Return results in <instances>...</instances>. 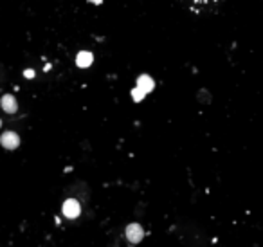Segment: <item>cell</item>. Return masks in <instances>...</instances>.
Instances as JSON below:
<instances>
[{
	"mask_svg": "<svg viewBox=\"0 0 263 247\" xmlns=\"http://www.w3.org/2000/svg\"><path fill=\"white\" fill-rule=\"evenodd\" d=\"M63 215L67 216L69 220H72V218H78L81 213V206L80 202H78L76 198H67L65 202H63V207H62Z\"/></svg>",
	"mask_w": 263,
	"mask_h": 247,
	"instance_id": "obj_1",
	"label": "cell"
},
{
	"mask_svg": "<svg viewBox=\"0 0 263 247\" xmlns=\"http://www.w3.org/2000/svg\"><path fill=\"white\" fill-rule=\"evenodd\" d=\"M0 143H2V146H4L6 150H17L18 144H20V135L13 130H8L2 134Z\"/></svg>",
	"mask_w": 263,
	"mask_h": 247,
	"instance_id": "obj_2",
	"label": "cell"
},
{
	"mask_svg": "<svg viewBox=\"0 0 263 247\" xmlns=\"http://www.w3.org/2000/svg\"><path fill=\"white\" fill-rule=\"evenodd\" d=\"M143 236H144V231L143 227H141V224H137V222H134V224H130L128 227H126V238H128L130 243H139L143 240Z\"/></svg>",
	"mask_w": 263,
	"mask_h": 247,
	"instance_id": "obj_3",
	"label": "cell"
},
{
	"mask_svg": "<svg viewBox=\"0 0 263 247\" xmlns=\"http://www.w3.org/2000/svg\"><path fill=\"white\" fill-rule=\"evenodd\" d=\"M92 62H94V54L92 53H89V51H81V53H78V56H76L78 67L87 69V67L92 65Z\"/></svg>",
	"mask_w": 263,
	"mask_h": 247,
	"instance_id": "obj_4",
	"label": "cell"
},
{
	"mask_svg": "<svg viewBox=\"0 0 263 247\" xmlns=\"http://www.w3.org/2000/svg\"><path fill=\"white\" fill-rule=\"evenodd\" d=\"M2 108H4V112L8 114H15L18 110V103L17 99H15V96L11 94H6L4 98H2Z\"/></svg>",
	"mask_w": 263,
	"mask_h": 247,
	"instance_id": "obj_5",
	"label": "cell"
},
{
	"mask_svg": "<svg viewBox=\"0 0 263 247\" xmlns=\"http://www.w3.org/2000/svg\"><path fill=\"white\" fill-rule=\"evenodd\" d=\"M137 87L141 90H144V92H152L153 90V87H155V83H153V80L148 74H141V76L137 78Z\"/></svg>",
	"mask_w": 263,
	"mask_h": 247,
	"instance_id": "obj_6",
	"label": "cell"
},
{
	"mask_svg": "<svg viewBox=\"0 0 263 247\" xmlns=\"http://www.w3.org/2000/svg\"><path fill=\"white\" fill-rule=\"evenodd\" d=\"M144 96H146V92H144V90H141L139 87L132 89V99H134V101H137V103H139V101H143Z\"/></svg>",
	"mask_w": 263,
	"mask_h": 247,
	"instance_id": "obj_7",
	"label": "cell"
}]
</instances>
